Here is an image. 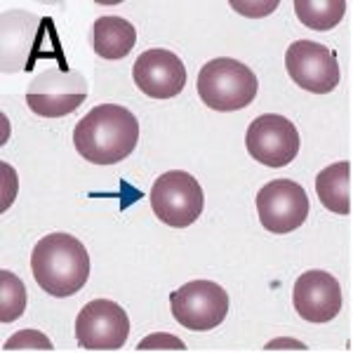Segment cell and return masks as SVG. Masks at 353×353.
Returning <instances> with one entry per match:
<instances>
[{"instance_id":"8992f818","label":"cell","mask_w":353,"mask_h":353,"mask_svg":"<svg viewBox=\"0 0 353 353\" xmlns=\"http://www.w3.org/2000/svg\"><path fill=\"white\" fill-rule=\"evenodd\" d=\"M170 309L179 325L193 332H208L224 323L229 294L212 281H191L170 294Z\"/></svg>"},{"instance_id":"7a4b0ae2","label":"cell","mask_w":353,"mask_h":353,"mask_svg":"<svg viewBox=\"0 0 353 353\" xmlns=\"http://www.w3.org/2000/svg\"><path fill=\"white\" fill-rule=\"evenodd\" d=\"M36 283L57 299L76 294L90 278V254L71 233H48L36 243L31 254Z\"/></svg>"},{"instance_id":"e0dca14e","label":"cell","mask_w":353,"mask_h":353,"mask_svg":"<svg viewBox=\"0 0 353 353\" xmlns=\"http://www.w3.org/2000/svg\"><path fill=\"white\" fill-rule=\"evenodd\" d=\"M3 349L5 351H28V349L52 351L54 346H52V341L48 339V334H43L41 330H19V332L5 341Z\"/></svg>"},{"instance_id":"ffe728a7","label":"cell","mask_w":353,"mask_h":353,"mask_svg":"<svg viewBox=\"0 0 353 353\" xmlns=\"http://www.w3.org/2000/svg\"><path fill=\"white\" fill-rule=\"evenodd\" d=\"M233 10H241L245 17H266V12H271L276 8V3L269 5H257V3H231Z\"/></svg>"},{"instance_id":"30bf717a","label":"cell","mask_w":353,"mask_h":353,"mask_svg":"<svg viewBox=\"0 0 353 353\" xmlns=\"http://www.w3.org/2000/svg\"><path fill=\"white\" fill-rule=\"evenodd\" d=\"M285 68L301 90L327 94L339 85V61L330 48L313 41H297L285 52Z\"/></svg>"},{"instance_id":"ac0fdd59","label":"cell","mask_w":353,"mask_h":353,"mask_svg":"<svg viewBox=\"0 0 353 353\" xmlns=\"http://www.w3.org/2000/svg\"><path fill=\"white\" fill-rule=\"evenodd\" d=\"M168 349L186 353V344L181 339L172 337V334H168V332H153L137 344V351H168Z\"/></svg>"},{"instance_id":"8fae6325","label":"cell","mask_w":353,"mask_h":353,"mask_svg":"<svg viewBox=\"0 0 353 353\" xmlns=\"http://www.w3.org/2000/svg\"><path fill=\"white\" fill-rule=\"evenodd\" d=\"M134 85L153 99H172L186 85V66L174 52L151 48L137 57L132 66Z\"/></svg>"},{"instance_id":"5bb4252c","label":"cell","mask_w":353,"mask_h":353,"mask_svg":"<svg viewBox=\"0 0 353 353\" xmlns=\"http://www.w3.org/2000/svg\"><path fill=\"white\" fill-rule=\"evenodd\" d=\"M316 193L330 212L349 214L351 212V163L341 161L327 165L316 176Z\"/></svg>"},{"instance_id":"9a60e30c","label":"cell","mask_w":353,"mask_h":353,"mask_svg":"<svg viewBox=\"0 0 353 353\" xmlns=\"http://www.w3.org/2000/svg\"><path fill=\"white\" fill-rule=\"evenodd\" d=\"M297 19L313 31H330L344 19V0H297L294 3Z\"/></svg>"},{"instance_id":"5b68a950","label":"cell","mask_w":353,"mask_h":353,"mask_svg":"<svg viewBox=\"0 0 353 353\" xmlns=\"http://www.w3.org/2000/svg\"><path fill=\"white\" fill-rule=\"evenodd\" d=\"M88 97V81L73 68H48L31 81L26 104L36 116L61 118L78 109Z\"/></svg>"},{"instance_id":"9c48e42d","label":"cell","mask_w":353,"mask_h":353,"mask_svg":"<svg viewBox=\"0 0 353 353\" xmlns=\"http://www.w3.org/2000/svg\"><path fill=\"white\" fill-rule=\"evenodd\" d=\"M245 146L250 156L266 168H285L299 153V132L285 116L264 113L250 123Z\"/></svg>"},{"instance_id":"7c38bea8","label":"cell","mask_w":353,"mask_h":353,"mask_svg":"<svg viewBox=\"0 0 353 353\" xmlns=\"http://www.w3.org/2000/svg\"><path fill=\"white\" fill-rule=\"evenodd\" d=\"M297 316L306 323H330L341 311V285L327 271L311 269L301 273L292 290Z\"/></svg>"},{"instance_id":"d6986e66","label":"cell","mask_w":353,"mask_h":353,"mask_svg":"<svg viewBox=\"0 0 353 353\" xmlns=\"http://www.w3.org/2000/svg\"><path fill=\"white\" fill-rule=\"evenodd\" d=\"M306 351V344L292 337H278L266 344V351Z\"/></svg>"},{"instance_id":"3957f363","label":"cell","mask_w":353,"mask_h":353,"mask_svg":"<svg viewBox=\"0 0 353 353\" xmlns=\"http://www.w3.org/2000/svg\"><path fill=\"white\" fill-rule=\"evenodd\" d=\"M196 88L198 97L208 109L231 113L252 104L259 83L252 68L245 66L243 61L231 59V57H219V59L208 61L201 68Z\"/></svg>"},{"instance_id":"6da1fadb","label":"cell","mask_w":353,"mask_h":353,"mask_svg":"<svg viewBox=\"0 0 353 353\" xmlns=\"http://www.w3.org/2000/svg\"><path fill=\"white\" fill-rule=\"evenodd\" d=\"M139 141V123L134 113L121 104H99L78 121L73 144L92 165H116L134 151Z\"/></svg>"},{"instance_id":"277c9868","label":"cell","mask_w":353,"mask_h":353,"mask_svg":"<svg viewBox=\"0 0 353 353\" xmlns=\"http://www.w3.org/2000/svg\"><path fill=\"white\" fill-rule=\"evenodd\" d=\"M151 208L163 224L172 229H186L203 214V186L184 170H170L153 181Z\"/></svg>"},{"instance_id":"52a82bcc","label":"cell","mask_w":353,"mask_h":353,"mask_svg":"<svg viewBox=\"0 0 353 353\" xmlns=\"http://www.w3.org/2000/svg\"><path fill=\"white\" fill-rule=\"evenodd\" d=\"M130 337V318L111 299H92L76 318V339L88 351H118Z\"/></svg>"},{"instance_id":"ba28073f","label":"cell","mask_w":353,"mask_h":353,"mask_svg":"<svg viewBox=\"0 0 353 353\" xmlns=\"http://www.w3.org/2000/svg\"><path fill=\"white\" fill-rule=\"evenodd\" d=\"M257 214L266 231L292 233L309 217V196L292 179H273L257 193Z\"/></svg>"},{"instance_id":"2e32d148","label":"cell","mask_w":353,"mask_h":353,"mask_svg":"<svg viewBox=\"0 0 353 353\" xmlns=\"http://www.w3.org/2000/svg\"><path fill=\"white\" fill-rule=\"evenodd\" d=\"M26 309V288L12 271H0V321L12 323Z\"/></svg>"},{"instance_id":"4fadbf2b","label":"cell","mask_w":353,"mask_h":353,"mask_svg":"<svg viewBox=\"0 0 353 353\" xmlns=\"http://www.w3.org/2000/svg\"><path fill=\"white\" fill-rule=\"evenodd\" d=\"M137 43V28L128 19L116 14L99 17L92 28L94 52L101 59H123L132 52Z\"/></svg>"}]
</instances>
